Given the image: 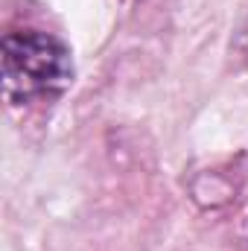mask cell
<instances>
[{
  "label": "cell",
  "mask_w": 248,
  "mask_h": 251,
  "mask_svg": "<svg viewBox=\"0 0 248 251\" xmlns=\"http://www.w3.org/2000/svg\"><path fill=\"white\" fill-rule=\"evenodd\" d=\"M70 82L73 59L59 38L35 29L9 32L3 38V88L9 100L29 102L35 97H53Z\"/></svg>",
  "instance_id": "cell-1"
},
{
  "label": "cell",
  "mask_w": 248,
  "mask_h": 251,
  "mask_svg": "<svg viewBox=\"0 0 248 251\" xmlns=\"http://www.w3.org/2000/svg\"><path fill=\"white\" fill-rule=\"evenodd\" d=\"M231 53H237V56L248 59V18H246V24L240 26V32L234 35V41H231Z\"/></svg>",
  "instance_id": "cell-2"
}]
</instances>
